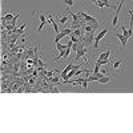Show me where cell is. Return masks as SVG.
<instances>
[{
  "label": "cell",
  "mask_w": 133,
  "mask_h": 133,
  "mask_svg": "<svg viewBox=\"0 0 133 133\" xmlns=\"http://www.w3.org/2000/svg\"><path fill=\"white\" fill-rule=\"evenodd\" d=\"M107 33H108V29H107V28H103V29L98 31V33H96V36H94V43H93L94 49L98 48V43H100V40H103L104 37L107 36Z\"/></svg>",
  "instance_id": "1"
},
{
  "label": "cell",
  "mask_w": 133,
  "mask_h": 133,
  "mask_svg": "<svg viewBox=\"0 0 133 133\" xmlns=\"http://www.w3.org/2000/svg\"><path fill=\"white\" fill-rule=\"evenodd\" d=\"M94 36H96V35H94V31L87 32L80 40H83V41L85 43V47H87V45H92L93 43H94Z\"/></svg>",
  "instance_id": "2"
},
{
  "label": "cell",
  "mask_w": 133,
  "mask_h": 133,
  "mask_svg": "<svg viewBox=\"0 0 133 133\" xmlns=\"http://www.w3.org/2000/svg\"><path fill=\"white\" fill-rule=\"evenodd\" d=\"M124 3H125V0H121L120 4L116 7V13H115V16L112 17V23H111L113 28H116V25L118 24V13H120V9H121V7H122V4H124Z\"/></svg>",
  "instance_id": "3"
},
{
  "label": "cell",
  "mask_w": 133,
  "mask_h": 133,
  "mask_svg": "<svg viewBox=\"0 0 133 133\" xmlns=\"http://www.w3.org/2000/svg\"><path fill=\"white\" fill-rule=\"evenodd\" d=\"M39 49V47H35V48H32V47H28V48L24 51V55H23V59H33L36 55V51Z\"/></svg>",
  "instance_id": "4"
},
{
  "label": "cell",
  "mask_w": 133,
  "mask_h": 133,
  "mask_svg": "<svg viewBox=\"0 0 133 133\" xmlns=\"http://www.w3.org/2000/svg\"><path fill=\"white\" fill-rule=\"evenodd\" d=\"M85 53H87V48H85V43H83L79 47V49L76 51V56H75V61L80 60L81 57H85Z\"/></svg>",
  "instance_id": "5"
},
{
  "label": "cell",
  "mask_w": 133,
  "mask_h": 133,
  "mask_svg": "<svg viewBox=\"0 0 133 133\" xmlns=\"http://www.w3.org/2000/svg\"><path fill=\"white\" fill-rule=\"evenodd\" d=\"M115 36L117 37L118 40H120L122 48H125V47H126V43H128V37H125L124 35H122V33H117V32H115Z\"/></svg>",
  "instance_id": "6"
},
{
  "label": "cell",
  "mask_w": 133,
  "mask_h": 133,
  "mask_svg": "<svg viewBox=\"0 0 133 133\" xmlns=\"http://www.w3.org/2000/svg\"><path fill=\"white\" fill-rule=\"evenodd\" d=\"M39 19H40V25H39V28H37V31L40 32L43 28L45 27V24H48V21H47V16L45 15H40Z\"/></svg>",
  "instance_id": "7"
},
{
  "label": "cell",
  "mask_w": 133,
  "mask_h": 133,
  "mask_svg": "<svg viewBox=\"0 0 133 133\" xmlns=\"http://www.w3.org/2000/svg\"><path fill=\"white\" fill-rule=\"evenodd\" d=\"M109 55H111V49H107V51H104L103 53H100L98 56V59H101V60H105V59H109Z\"/></svg>",
  "instance_id": "8"
},
{
  "label": "cell",
  "mask_w": 133,
  "mask_h": 133,
  "mask_svg": "<svg viewBox=\"0 0 133 133\" xmlns=\"http://www.w3.org/2000/svg\"><path fill=\"white\" fill-rule=\"evenodd\" d=\"M66 48H68V45H66V44H61V43H56V51L61 52V51H65Z\"/></svg>",
  "instance_id": "9"
},
{
  "label": "cell",
  "mask_w": 133,
  "mask_h": 133,
  "mask_svg": "<svg viewBox=\"0 0 133 133\" xmlns=\"http://www.w3.org/2000/svg\"><path fill=\"white\" fill-rule=\"evenodd\" d=\"M121 29H122V35H124L125 37H128V39H130V36H129V31H128V28L125 24H122L121 25Z\"/></svg>",
  "instance_id": "10"
},
{
  "label": "cell",
  "mask_w": 133,
  "mask_h": 133,
  "mask_svg": "<svg viewBox=\"0 0 133 133\" xmlns=\"http://www.w3.org/2000/svg\"><path fill=\"white\" fill-rule=\"evenodd\" d=\"M61 32H63L65 36H69L71 33H73V28H72V27H69V28H63V29H61Z\"/></svg>",
  "instance_id": "11"
},
{
  "label": "cell",
  "mask_w": 133,
  "mask_h": 133,
  "mask_svg": "<svg viewBox=\"0 0 133 133\" xmlns=\"http://www.w3.org/2000/svg\"><path fill=\"white\" fill-rule=\"evenodd\" d=\"M63 37H65V35L63 32H59V33H56V37H55V44L56 43H60V40L63 39Z\"/></svg>",
  "instance_id": "12"
},
{
  "label": "cell",
  "mask_w": 133,
  "mask_h": 133,
  "mask_svg": "<svg viewBox=\"0 0 133 133\" xmlns=\"http://www.w3.org/2000/svg\"><path fill=\"white\" fill-rule=\"evenodd\" d=\"M121 63H122L121 59L116 60L115 63H113V65H112V66H113V69H116V71H117V69H120V68H121Z\"/></svg>",
  "instance_id": "13"
},
{
  "label": "cell",
  "mask_w": 133,
  "mask_h": 133,
  "mask_svg": "<svg viewBox=\"0 0 133 133\" xmlns=\"http://www.w3.org/2000/svg\"><path fill=\"white\" fill-rule=\"evenodd\" d=\"M109 81H111V77H108V76H103V77L100 79L97 83H100V84H107V83H109Z\"/></svg>",
  "instance_id": "14"
},
{
  "label": "cell",
  "mask_w": 133,
  "mask_h": 133,
  "mask_svg": "<svg viewBox=\"0 0 133 133\" xmlns=\"http://www.w3.org/2000/svg\"><path fill=\"white\" fill-rule=\"evenodd\" d=\"M97 64H100V65H105V64H109L111 63V60L109 59H105V60H101V59H97V61H96Z\"/></svg>",
  "instance_id": "15"
},
{
  "label": "cell",
  "mask_w": 133,
  "mask_h": 133,
  "mask_svg": "<svg viewBox=\"0 0 133 133\" xmlns=\"http://www.w3.org/2000/svg\"><path fill=\"white\" fill-rule=\"evenodd\" d=\"M100 66H101V65H100V64H97V63H94V68H93V72H92V73H98V72H100V71H101V68H100Z\"/></svg>",
  "instance_id": "16"
},
{
  "label": "cell",
  "mask_w": 133,
  "mask_h": 133,
  "mask_svg": "<svg viewBox=\"0 0 133 133\" xmlns=\"http://www.w3.org/2000/svg\"><path fill=\"white\" fill-rule=\"evenodd\" d=\"M68 19H69L68 16H60V19H59V23H60V24H65Z\"/></svg>",
  "instance_id": "17"
},
{
  "label": "cell",
  "mask_w": 133,
  "mask_h": 133,
  "mask_svg": "<svg viewBox=\"0 0 133 133\" xmlns=\"http://www.w3.org/2000/svg\"><path fill=\"white\" fill-rule=\"evenodd\" d=\"M100 2H101V3H104V4H105V7H108V8H113V6H112V4L108 2V0H100Z\"/></svg>",
  "instance_id": "18"
},
{
  "label": "cell",
  "mask_w": 133,
  "mask_h": 133,
  "mask_svg": "<svg viewBox=\"0 0 133 133\" xmlns=\"http://www.w3.org/2000/svg\"><path fill=\"white\" fill-rule=\"evenodd\" d=\"M66 7H73V0H64Z\"/></svg>",
  "instance_id": "19"
},
{
  "label": "cell",
  "mask_w": 133,
  "mask_h": 133,
  "mask_svg": "<svg viewBox=\"0 0 133 133\" xmlns=\"http://www.w3.org/2000/svg\"><path fill=\"white\" fill-rule=\"evenodd\" d=\"M81 85H83V88H84V89H87V88H88V80H87V79H83Z\"/></svg>",
  "instance_id": "20"
},
{
  "label": "cell",
  "mask_w": 133,
  "mask_h": 133,
  "mask_svg": "<svg viewBox=\"0 0 133 133\" xmlns=\"http://www.w3.org/2000/svg\"><path fill=\"white\" fill-rule=\"evenodd\" d=\"M81 66H83V64H73V65H72V69H73V71H77V69L81 68Z\"/></svg>",
  "instance_id": "21"
},
{
  "label": "cell",
  "mask_w": 133,
  "mask_h": 133,
  "mask_svg": "<svg viewBox=\"0 0 133 133\" xmlns=\"http://www.w3.org/2000/svg\"><path fill=\"white\" fill-rule=\"evenodd\" d=\"M51 79V83H53V84H59V77H49Z\"/></svg>",
  "instance_id": "22"
},
{
  "label": "cell",
  "mask_w": 133,
  "mask_h": 133,
  "mask_svg": "<svg viewBox=\"0 0 133 133\" xmlns=\"http://www.w3.org/2000/svg\"><path fill=\"white\" fill-rule=\"evenodd\" d=\"M53 72L55 71H45V75L48 76V77H52V76H53Z\"/></svg>",
  "instance_id": "23"
},
{
  "label": "cell",
  "mask_w": 133,
  "mask_h": 133,
  "mask_svg": "<svg viewBox=\"0 0 133 133\" xmlns=\"http://www.w3.org/2000/svg\"><path fill=\"white\" fill-rule=\"evenodd\" d=\"M49 91H51V92H53V93H59V92H60V91H59V88H52V87L49 88Z\"/></svg>",
  "instance_id": "24"
},
{
  "label": "cell",
  "mask_w": 133,
  "mask_h": 133,
  "mask_svg": "<svg viewBox=\"0 0 133 133\" xmlns=\"http://www.w3.org/2000/svg\"><path fill=\"white\" fill-rule=\"evenodd\" d=\"M17 69H19V64L16 63L15 65H13V72H17Z\"/></svg>",
  "instance_id": "25"
},
{
  "label": "cell",
  "mask_w": 133,
  "mask_h": 133,
  "mask_svg": "<svg viewBox=\"0 0 133 133\" xmlns=\"http://www.w3.org/2000/svg\"><path fill=\"white\" fill-rule=\"evenodd\" d=\"M132 39H133V37H132Z\"/></svg>",
  "instance_id": "26"
}]
</instances>
